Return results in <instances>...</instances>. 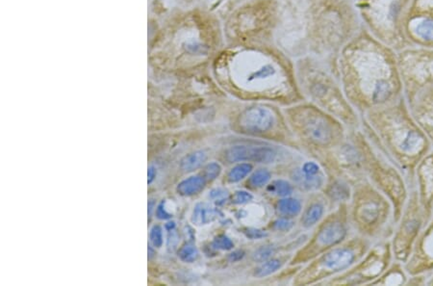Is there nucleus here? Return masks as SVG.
Instances as JSON below:
<instances>
[{
	"label": "nucleus",
	"instance_id": "8",
	"mask_svg": "<svg viewBox=\"0 0 433 286\" xmlns=\"http://www.w3.org/2000/svg\"><path fill=\"white\" fill-rule=\"evenodd\" d=\"M205 186V178L191 177L181 181L177 186V192L182 196H193L198 194Z\"/></svg>",
	"mask_w": 433,
	"mask_h": 286
},
{
	"label": "nucleus",
	"instance_id": "10",
	"mask_svg": "<svg viewBox=\"0 0 433 286\" xmlns=\"http://www.w3.org/2000/svg\"><path fill=\"white\" fill-rule=\"evenodd\" d=\"M277 209L281 215L293 217L297 216L301 210V205L295 198H283L277 204Z\"/></svg>",
	"mask_w": 433,
	"mask_h": 286
},
{
	"label": "nucleus",
	"instance_id": "12",
	"mask_svg": "<svg viewBox=\"0 0 433 286\" xmlns=\"http://www.w3.org/2000/svg\"><path fill=\"white\" fill-rule=\"evenodd\" d=\"M253 170V166L251 164H240L234 167L229 171L227 178L230 182H238L244 179Z\"/></svg>",
	"mask_w": 433,
	"mask_h": 286
},
{
	"label": "nucleus",
	"instance_id": "11",
	"mask_svg": "<svg viewBox=\"0 0 433 286\" xmlns=\"http://www.w3.org/2000/svg\"><path fill=\"white\" fill-rule=\"evenodd\" d=\"M324 214V206L320 204L312 205L302 217V224L305 227H310L316 224Z\"/></svg>",
	"mask_w": 433,
	"mask_h": 286
},
{
	"label": "nucleus",
	"instance_id": "28",
	"mask_svg": "<svg viewBox=\"0 0 433 286\" xmlns=\"http://www.w3.org/2000/svg\"><path fill=\"white\" fill-rule=\"evenodd\" d=\"M157 217L159 219H169V218H171V214H169L167 212V210H166V208L164 206V204L158 206V208H157Z\"/></svg>",
	"mask_w": 433,
	"mask_h": 286
},
{
	"label": "nucleus",
	"instance_id": "21",
	"mask_svg": "<svg viewBox=\"0 0 433 286\" xmlns=\"http://www.w3.org/2000/svg\"><path fill=\"white\" fill-rule=\"evenodd\" d=\"M274 73H275V70H274L271 66H270V65H267V66L263 67V68L260 69L259 71H257V72H255L254 73H253V74L251 75L250 80H253V79H259V78H266V77L271 76V75L274 74Z\"/></svg>",
	"mask_w": 433,
	"mask_h": 286
},
{
	"label": "nucleus",
	"instance_id": "20",
	"mask_svg": "<svg viewBox=\"0 0 433 286\" xmlns=\"http://www.w3.org/2000/svg\"><path fill=\"white\" fill-rule=\"evenodd\" d=\"M221 171H222V167H221L220 164L215 163V162L210 163L209 165L206 166V168L204 170L205 179H209V180H214L220 176Z\"/></svg>",
	"mask_w": 433,
	"mask_h": 286
},
{
	"label": "nucleus",
	"instance_id": "17",
	"mask_svg": "<svg viewBox=\"0 0 433 286\" xmlns=\"http://www.w3.org/2000/svg\"><path fill=\"white\" fill-rule=\"evenodd\" d=\"M329 195L332 198L343 201L350 197V190L346 186V184H343L341 182H336L332 184V186L329 189Z\"/></svg>",
	"mask_w": 433,
	"mask_h": 286
},
{
	"label": "nucleus",
	"instance_id": "16",
	"mask_svg": "<svg viewBox=\"0 0 433 286\" xmlns=\"http://www.w3.org/2000/svg\"><path fill=\"white\" fill-rule=\"evenodd\" d=\"M178 256L182 261L194 262L199 256V251L194 245H184L178 251Z\"/></svg>",
	"mask_w": 433,
	"mask_h": 286
},
{
	"label": "nucleus",
	"instance_id": "31",
	"mask_svg": "<svg viewBox=\"0 0 433 286\" xmlns=\"http://www.w3.org/2000/svg\"><path fill=\"white\" fill-rule=\"evenodd\" d=\"M155 176H156V170H155L153 167H150V168L148 169V183H151V182H152V180H153L154 178H155Z\"/></svg>",
	"mask_w": 433,
	"mask_h": 286
},
{
	"label": "nucleus",
	"instance_id": "13",
	"mask_svg": "<svg viewBox=\"0 0 433 286\" xmlns=\"http://www.w3.org/2000/svg\"><path fill=\"white\" fill-rule=\"evenodd\" d=\"M268 190L272 194H275L280 197H286L292 194L293 188L292 185L285 180H274L271 182V185H269Z\"/></svg>",
	"mask_w": 433,
	"mask_h": 286
},
{
	"label": "nucleus",
	"instance_id": "15",
	"mask_svg": "<svg viewBox=\"0 0 433 286\" xmlns=\"http://www.w3.org/2000/svg\"><path fill=\"white\" fill-rule=\"evenodd\" d=\"M271 179V174L269 170L261 169L253 174L250 179V184L253 187H262L269 182Z\"/></svg>",
	"mask_w": 433,
	"mask_h": 286
},
{
	"label": "nucleus",
	"instance_id": "26",
	"mask_svg": "<svg viewBox=\"0 0 433 286\" xmlns=\"http://www.w3.org/2000/svg\"><path fill=\"white\" fill-rule=\"evenodd\" d=\"M302 170L307 174V175H317L318 173H319V166L315 164V163H313V162H307L305 163L304 165H303V167H302Z\"/></svg>",
	"mask_w": 433,
	"mask_h": 286
},
{
	"label": "nucleus",
	"instance_id": "4",
	"mask_svg": "<svg viewBox=\"0 0 433 286\" xmlns=\"http://www.w3.org/2000/svg\"><path fill=\"white\" fill-rule=\"evenodd\" d=\"M354 260L353 252L347 249H336L328 252L324 260L323 264L325 268L332 271H340L349 267Z\"/></svg>",
	"mask_w": 433,
	"mask_h": 286
},
{
	"label": "nucleus",
	"instance_id": "18",
	"mask_svg": "<svg viewBox=\"0 0 433 286\" xmlns=\"http://www.w3.org/2000/svg\"><path fill=\"white\" fill-rule=\"evenodd\" d=\"M213 247L218 250H228L234 247V244L226 235H219L213 241Z\"/></svg>",
	"mask_w": 433,
	"mask_h": 286
},
{
	"label": "nucleus",
	"instance_id": "25",
	"mask_svg": "<svg viewBox=\"0 0 433 286\" xmlns=\"http://www.w3.org/2000/svg\"><path fill=\"white\" fill-rule=\"evenodd\" d=\"M292 226H293V223H292L291 221L287 220V219H280V220L276 221V222L273 224V227H274V230H276V231H282V232L289 231Z\"/></svg>",
	"mask_w": 433,
	"mask_h": 286
},
{
	"label": "nucleus",
	"instance_id": "9",
	"mask_svg": "<svg viewBox=\"0 0 433 286\" xmlns=\"http://www.w3.org/2000/svg\"><path fill=\"white\" fill-rule=\"evenodd\" d=\"M207 159V154L202 151L192 152L185 156L180 163L181 170L193 171L199 168Z\"/></svg>",
	"mask_w": 433,
	"mask_h": 286
},
{
	"label": "nucleus",
	"instance_id": "1",
	"mask_svg": "<svg viewBox=\"0 0 433 286\" xmlns=\"http://www.w3.org/2000/svg\"><path fill=\"white\" fill-rule=\"evenodd\" d=\"M275 155V152L268 147L235 146L226 152V160L230 163L243 161L271 163L274 160Z\"/></svg>",
	"mask_w": 433,
	"mask_h": 286
},
{
	"label": "nucleus",
	"instance_id": "22",
	"mask_svg": "<svg viewBox=\"0 0 433 286\" xmlns=\"http://www.w3.org/2000/svg\"><path fill=\"white\" fill-rule=\"evenodd\" d=\"M253 199V195L245 191H237L232 197V203L235 205H243L251 202Z\"/></svg>",
	"mask_w": 433,
	"mask_h": 286
},
{
	"label": "nucleus",
	"instance_id": "30",
	"mask_svg": "<svg viewBox=\"0 0 433 286\" xmlns=\"http://www.w3.org/2000/svg\"><path fill=\"white\" fill-rule=\"evenodd\" d=\"M226 192H225L224 190H222V189H216V190H214V191H212V193H211V197H224V196H226Z\"/></svg>",
	"mask_w": 433,
	"mask_h": 286
},
{
	"label": "nucleus",
	"instance_id": "29",
	"mask_svg": "<svg viewBox=\"0 0 433 286\" xmlns=\"http://www.w3.org/2000/svg\"><path fill=\"white\" fill-rule=\"evenodd\" d=\"M244 256V252L243 250H235L232 253L229 254V260L231 262H235V261L242 260Z\"/></svg>",
	"mask_w": 433,
	"mask_h": 286
},
{
	"label": "nucleus",
	"instance_id": "7",
	"mask_svg": "<svg viewBox=\"0 0 433 286\" xmlns=\"http://www.w3.org/2000/svg\"><path fill=\"white\" fill-rule=\"evenodd\" d=\"M292 178L299 187L306 189V190L318 189L323 184V178L319 177L318 174L313 176L307 175L303 170H299V169L293 171Z\"/></svg>",
	"mask_w": 433,
	"mask_h": 286
},
{
	"label": "nucleus",
	"instance_id": "2",
	"mask_svg": "<svg viewBox=\"0 0 433 286\" xmlns=\"http://www.w3.org/2000/svg\"><path fill=\"white\" fill-rule=\"evenodd\" d=\"M273 125V116L266 108L255 107L246 110L240 118V125L251 132H265Z\"/></svg>",
	"mask_w": 433,
	"mask_h": 286
},
{
	"label": "nucleus",
	"instance_id": "19",
	"mask_svg": "<svg viewBox=\"0 0 433 286\" xmlns=\"http://www.w3.org/2000/svg\"><path fill=\"white\" fill-rule=\"evenodd\" d=\"M273 252H274V250H273L272 247H270V246L261 247L258 250L254 251L253 256V260H255L257 262L266 261V260H269L271 258V255L273 254Z\"/></svg>",
	"mask_w": 433,
	"mask_h": 286
},
{
	"label": "nucleus",
	"instance_id": "23",
	"mask_svg": "<svg viewBox=\"0 0 433 286\" xmlns=\"http://www.w3.org/2000/svg\"><path fill=\"white\" fill-rule=\"evenodd\" d=\"M150 240L152 242L154 247L160 248L163 244L162 228L159 225H155L150 233Z\"/></svg>",
	"mask_w": 433,
	"mask_h": 286
},
{
	"label": "nucleus",
	"instance_id": "14",
	"mask_svg": "<svg viewBox=\"0 0 433 286\" xmlns=\"http://www.w3.org/2000/svg\"><path fill=\"white\" fill-rule=\"evenodd\" d=\"M281 264H280V260H271L263 263L260 267L256 269L255 271V276L257 277H266L269 276L272 273H274L275 271H277L280 268Z\"/></svg>",
	"mask_w": 433,
	"mask_h": 286
},
{
	"label": "nucleus",
	"instance_id": "27",
	"mask_svg": "<svg viewBox=\"0 0 433 286\" xmlns=\"http://www.w3.org/2000/svg\"><path fill=\"white\" fill-rule=\"evenodd\" d=\"M417 139H418V135L416 134V133H414V132L409 133L408 136H407V138L405 140V142H404L405 149L407 150V149L412 148V146H414L416 142H417Z\"/></svg>",
	"mask_w": 433,
	"mask_h": 286
},
{
	"label": "nucleus",
	"instance_id": "6",
	"mask_svg": "<svg viewBox=\"0 0 433 286\" xmlns=\"http://www.w3.org/2000/svg\"><path fill=\"white\" fill-rule=\"evenodd\" d=\"M218 216L216 209L207 204H198L193 212L192 221L194 224L198 225L209 224L214 221Z\"/></svg>",
	"mask_w": 433,
	"mask_h": 286
},
{
	"label": "nucleus",
	"instance_id": "24",
	"mask_svg": "<svg viewBox=\"0 0 433 286\" xmlns=\"http://www.w3.org/2000/svg\"><path fill=\"white\" fill-rule=\"evenodd\" d=\"M245 236L250 239H260L266 237L268 234L258 228H245L244 231Z\"/></svg>",
	"mask_w": 433,
	"mask_h": 286
},
{
	"label": "nucleus",
	"instance_id": "3",
	"mask_svg": "<svg viewBox=\"0 0 433 286\" xmlns=\"http://www.w3.org/2000/svg\"><path fill=\"white\" fill-rule=\"evenodd\" d=\"M304 132L311 141L319 145H326L331 140V129L323 118L313 117L304 124Z\"/></svg>",
	"mask_w": 433,
	"mask_h": 286
},
{
	"label": "nucleus",
	"instance_id": "5",
	"mask_svg": "<svg viewBox=\"0 0 433 286\" xmlns=\"http://www.w3.org/2000/svg\"><path fill=\"white\" fill-rule=\"evenodd\" d=\"M347 231L343 224L339 222H334L323 227L318 235V240L322 245L331 246L342 241Z\"/></svg>",
	"mask_w": 433,
	"mask_h": 286
}]
</instances>
